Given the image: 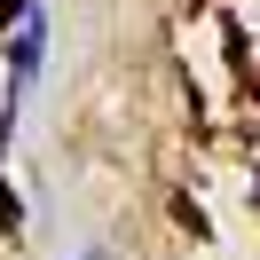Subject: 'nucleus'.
I'll return each mask as SVG.
<instances>
[{
	"label": "nucleus",
	"instance_id": "f257e3e1",
	"mask_svg": "<svg viewBox=\"0 0 260 260\" xmlns=\"http://www.w3.org/2000/svg\"><path fill=\"white\" fill-rule=\"evenodd\" d=\"M40 55H48V16H40V8H16V55H8V95H24V87H32Z\"/></svg>",
	"mask_w": 260,
	"mask_h": 260
},
{
	"label": "nucleus",
	"instance_id": "7ed1b4c3",
	"mask_svg": "<svg viewBox=\"0 0 260 260\" xmlns=\"http://www.w3.org/2000/svg\"><path fill=\"white\" fill-rule=\"evenodd\" d=\"M79 260H111V252H103V244H95V252H79Z\"/></svg>",
	"mask_w": 260,
	"mask_h": 260
},
{
	"label": "nucleus",
	"instance_id": "f03ea898",
	"mask_svg": "<svg viewBox=\"0 0 260 260\" xmlns=\"http://www.w3.org/2000/svg\"><path fill=\"white\" fill-rule=\"evenodd\" d=\"M0 221H8V229L24 221V205H16V189H8V181H0Z\"/></svg>",
	"mask_w": 260,
	"mask_h": 260
}]
</instances>
